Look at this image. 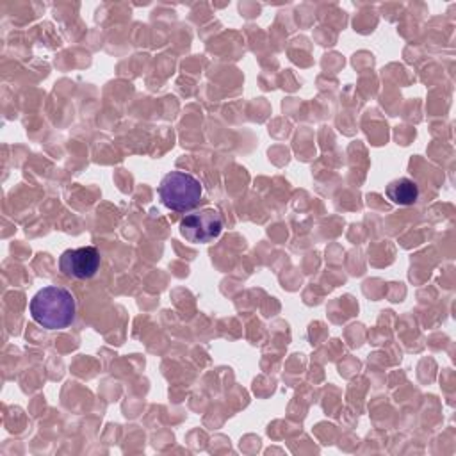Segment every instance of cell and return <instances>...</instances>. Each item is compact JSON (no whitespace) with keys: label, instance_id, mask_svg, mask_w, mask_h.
Here are the masks:
<instances>
[{"label":"cell","instance_id":"cell-2","mask_svg":"<svg viewBox=\"0 0 456 456\" xmlns=\"http://www.w3.org/2000/svg\"><path fill=\"white\" fill-rule=\"evenodd\" d=\"M159 196L166 208L173 212H189L200 205L203 185L191 173L169 171L159 183Z\"/></svg>","mask_w":456,"mask_h":456},{"label":"cell","instance_id":"cell-4","mask_svg":"<svg viewBox=\"0 0 456 456\" xmlns=\"http://www.w3.org/2000/svg\"><path fill=\"white\" fill-rule=\"evenodd\" d=\"M100 251L94 246L66 249L59 258V269L73 280H89L100 267Z\"/></svg>","mask_w":456,"mask_h":456},{"label":"cell","instance_id":"cell-1","mask_svg":"<svg viewBox=\"0 0 456 456\" xmlns=\"http://www.w3.org/2000/svg\"><path fill=\"white\" fill-rule=\"evenodd\" d=\"M28 310L39 326L46 330H62L75 321L77 299L66 287L48 285L34 294Z\"/></svg>","mask_w":456,"mask_h":456},{"label":"cell","instance_id":"cell-5","mask_svg":"<svg viewBox=\"0 0 456 456\" xmlns=\"http://www.w3.org/2000/svg\"><path fill=\"white\" fill-rule=\"evenodd\" d=\"M385 194L387 198L395 203V205H401V207H406V205H411L417 201L420 191H419V185L417 182H413L411 178H397V180H392L387 189H385Z\"/></svg>","mask_w":456,"mask_h":456},{"label":"cell","instance_id":"cell-3","mask_svg":"<svg viewBox=\"0 0 456 456\" xmlns=\"http://www.w3.org/2000/svg\"><path fill=\"white\" fill-rule=\"evenodd\" d=\"M223 216L214 208H203L187 214L180 221V235L192 244H207L223 232Z\"/></svg>","mask_w":456,"mask_h":456}]
</instances>
